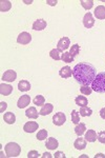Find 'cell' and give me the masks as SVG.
<instances>
[{"label":"cell","instance_id":"obj_1","mask_svg":"<svg viewBox=\"0 0 105 158\" xmlns=\"http://www.w3.org/2000/svg\"><path fill=\"white\" fill-rule=\"evenodd\" d=\"M73 76L82 85H89L96 77V69L89 63L80 62L73 69Z\"/></svg>","mask_w":105,"mask_h":158},{"label":"cell","instance_id":"obj_2","mask_svg":"<svg viewBox=\"0 0 105 158\" xmlns=\"http://www.w3.org/2000/svg\"><path fill=\"white\" fill-rule=\"evenodd\" d=\"M91 89L97 93H105V72L97 74L91 82Z\"/></svg>","mask_w":105,"mask_h":158},{"label":"cell","instance_id":"obj_3","mask_svg":"<svg viewBox=\"0 0 105 158\" xmlns=\"http://www.w3.org/2000/svg\"><path fill=\"white\" fill-rule=\"evenodd\" d=\"M4 151L7 157H17L21 153V147L16 142H9L4 147Z\"/></svg>","mask_w":105,"mask_h":158},{"label":"cell","instance_id":"obj_4","mask_svg":"<svg viewBox=\"0 0 105 158\" xmlns=\"http://www.w3.org/2000/svg\"><path fill=\"white\" fill-rule=\"evenodd\" d=\"M32 41V35L27 32H22L19 34V36L17 37V42L19 44H27Z\"/></svg>","mask_w":105,"mask_h":158},{"label":"cell","instance_id":"obj_5","mask_svg":"<svg viewBox=\"0 0 105 158\" xmlns=\"http://www.w3.org/2000/svg\"><path fill=\"white\" fill-rule=\"evenodd\" d=\"M65 121H66V116L64 113H62V112H58V113H56L53 117L54 124H56V126H58V127L64 124Z\"/></svg>","mask_w":105,"mask_h":158},{"label":"cell","instance_id":"obj_6","mask_svg":"<svg viewBox=\"0 0 105 158\" xmlns=\"http://www.w3.org/2000/svg\"><path fill=\"white\" fill-rule=\"evenodd\" d=\"M70 43H71V40L68 37H62L60 38V40L58 41V44H57V49L60 51V52H63V51H66L70 47Z\"/></svg>","mask_w":105,"mask_h":158},{"label":"cell","instance_id":"obj_7","mask_svg":"<svg viewBox=\"0 0 105 158\" xmlns=\"http://www.w3.org/2000/svg\"><path fill=\"white\" fill-rule=\"evenodd\" d=\"M94 24H95V19H94L93 15H91L89 12L86 13L83 17V25L86 27V29H91V27H94Z\"/></svg>","mask_w":105,"mask_h":158},{"label":"cell","instance_id":"obj_8","mask_svg":"<svg viewBox=\"0 0 105 158\" xmlns=\"http://www.w3.org/2000/svg\"><path fill=\"white\" fill-rule=\"evenodd\" d=\"M17 77V73L13 70H9L6 72H4V74L2 75V80L6 81V82H13V81L16 80Z\"/></svg>","mask_w":105,"mask_h":158},{"label":"cell","instance_id":"obj_9","mask_svg":"<svg viewBox=\"0 0 105 158\" xmlns=\"http://www.w3.org/2000/svg\"><path fill=\"white\" fill-rule=\"evenodd\" d=\"M30 97L29 95H23L21 96L19 99H18V102H17V106L19 109H24L26 108L27 106L30 104Z\"/></svg>","mask_w":105,"mask_h":158},{"label":"cell","instance_id":"obj_10","mask_svg":"<svg viewBox=\"0 0 105 158\" xmlns=\"http://www.w3.org/2000/svg\"><path fill=\"white\" fill-rule=\"evenodd\" d=\"M38 129V122L36 121H29L23 126V130L26 133H34Z\"/></svg>","mask_w":105,"mask_h":158},{"label":"cell","instance_id":"obj_11","mask_svg":"<svg viewBox=\"0 0 105 158\" xmlns=\"http://www.w3.org/2000/svg\"><path fill=\"white\" fill-rule=\"evenodd\" d=\"M59 75H60V77L63 79L70 78V77H71V75H73V70H71L68 65H66V67H63L62 69H60Z\"/></svg>","mask_w":105,"mask_h":158},{"label":"cell","instance_id":"obj_12","mask_svg":"<svg viewBox=\"0 0 105 158\" xmlns=\"http://www.w3.org/2000/svg\"><path fill=\"white\" fill-rule=\"evenodd\" d=\"M95 17L97 19H100V20H103L105 19V6H98L95 9Z\"/></svg>","mask_w":105,"mask_h":158},{"label":"cell","instance_id":"obj_13","mask_svg":"<svg viewBox=\"0 0 105 158\" xmlns=\"http://www.w3.org/2000/svg\"><path fill=\"white\" fill-rule=\"evenodd\" d=\"M46 21L43 19H38V20H35L34 23H33V30L35 31H42L46 27Z\"/></svg>","mask_w":105,"mask_h":158},{"label":"cell","instance_id":"obj_14","mask_svg":"<svg viewBox=\"0 0 105 158\" xmlns=\"http://www.w3.org/2000/svg\"><path fill=\"white\" fill-rule=\"evenodd\" d=\"M13 92V86L10 85H6V83H1L0 85V94L3 96H9L11 95Z\"/></svg>","mask_w":105,"mask_h":158},{"label":"cell","instance_id":"obj_15","mask_svg":"<svg viewBox=\"0 0 105 158\" xmlns=\"http://www.w3.org/2000/svg\"><path fill=\"white\" fill-rule=\"evenodd\" d=\"M53 104L52 103H46L44 104V106H42V108H41L40 112H39V115L41 116H46L48 114H50L53 112Z\"/></svg>","mask_w":105,"mask_h":158},{"label":"cell","instance_id":"obj_16","mask_svg":"<svg viewBox=\"0 0 105 158\" xmlns=\"http://www.w3.org/2000/svg\"><path fill=\"white\" fill-rule=\"evenodd\" d=\"M97 136H98V135H97L95 130H88L87 132H85V137H84V138L88 142H95L97 140Z\"/></svg>","mask_w":105,"mask_h":158},{"label":"cell","instance_id":"obj_17","mask_svg":"<svg viewBox=\"0 0 105 158\" xmlns=\"http://www.w3.org/2000/svg\"><path fill=\"white\" fill-rule=\"evenodd\" d=\"M58 146H59L58 140L56 138H54V137L48 138L46 140V143H45V147H46L48 150H55V149H57Z\"/></svg>","mask_w":105,"mask_h":158},{"label":"cell","instance_id":"obj_18","mask_svg":"<svg viewBox=\"0 0 105 158\" xmlns=\"http://www.w3.org/2000/svg\"><path fill=\"white\" fill-rule=\"evenodd\" d=\"M38 115H39V113H38L37 110H36V108H34V106H30V109H27L26 111H25V116H26L27 118L37 119Z\"/></svg>","mask_w":105,"mask_h":158},{"label":"cell","instance_id":"obj_19","mask_svg":"<svg viewBox=\"0 0 105 158\" xmlns=\"http://www.w3.org/2000/svg\"><path fill=\"white\" fill-rule=\"evenodd\" d=\"M74 147L77 150H84L86 148V139L81 138V136L79 138L76 139V141L74 142Z\"/></svg>","mask_w":105,"mask_h":158},{"label":"cell","instance_id":"obj_20","mask_svg":"<svg viewBox=\"0 0 105 158\" xmlns=\"http://www.w3.org/2000/svg\"><path fill=\"white\" fill-rule=\"evenodd\" d=\"M18 89L20 92H27L30 90V83L27 80H21L18 83Z\"/></svg>","mask_w":105,"mask_h":158},{"label":"cell","instance_id":"obj_21","mask_svg":"<svg viewBox=\"0 0 105 158\" xmlns=\"http://www.w3.org/2000/svg\"><path fill=\"white\" fill-rule=\"evenodd\" d=\"M3 120L6 121V123L13 124V123H15V121H16V116H15L14 113L9 112V113H6L3 115Z\"/></svg>","mask_w":105,"mask_h":158},{"label":"cell","instance_id":"obj_22","mask_svg":"<svg viewBox=\"0 0 105 158\" xmlns=\"http://www.w3.org/2000/svg\"><path fill=\"white\" fill-rule=\"evenodd\" d=\"M75 102H76L77 106L83 108V106H87L88 100L85 96H78V97H76V99H75Z\"/></svg>","mask_w":105,"mask_h":158},{"label":"cell","instance_id":"obj_23","mask_svg":"<svg viewBox=\"0 0 105 158\" xmlns=\"http://www.w3.org/2000/svg\"><path fill=\"white\" fill-rule=\"evenodd\" d=\"M86 132V126L84 123H82V122H80V123H78L76 126V128H75V133L78 135L79 137L82 136L84 133Z\"/></svg>","mask_w":105,"mask_h":158},{"label":"cell","instance_id":"obj_24","mask_svg":"<svg viewBox=\"0 0 105 158\" xmlns=\"http://www.w3.org/2000/svg\"><path fill=\"white\" fill-rule=\"evenodd\" d=\"M12 3L11 1H7V0H1L0 1V11L1 12H7L9 10H11Z\"/></svg>","mask_w":105,"mask_h":158},{"label":"cell","instance_id":"obj_25","mask_svg":"<svg viewBox=\"0 0 105 158\" xmlns=\"http://www.w3.org/2000/svg\"><path fill=\"white\" fill-rule=\"evenodd\" d=\"M74 58L75 57H73L70 52H64L62 55H61V60H62L63 62H66V63L74 62Z\"/></svg>","mask_w":105,"mask_h":158},{"label":"cell","instance_id":"obj_26","mask_svg":"<svg viewBox=\"0 0 105 158\" xmlns=\"http://www.w3.org/2000/svg\"><path fill=\"white\" fill-rule=\"evenodd\" d=\"M80 116L82 117H87V116H91L93 114V110L89 109L88 106H83V108L80 109V112H79Z\"/></svg>","mask_w":105,"mask_h":158},{"label":"cell","instance_id":"obj_27","mask_svg":"<svg viewBox=\"0 0 105 158\" xmlns=\"http://www.w3.org/2000/svg\"><path fill=\"white\" fill-rule=\"evenodd\" d=\"M71 115V121H73V123L78 124L80 122V114H79V112H77L76 110H73Z\"/></svg>","mask_w":105,"mask_h":158},{"label":"cell","instance_id":"obj_28","mask_svg":"<svg viewBox=\"0 0 105 158\" xmlns=\"http://www.w3.org/2000/svg\"><path fill=\"white\" fill-rule=\"evenodd\" d=\"M34 104L38 106H42L45 104V99L42 95H37L34 99Z\"/></svg>","mask_w":105,"mask_h":158},{"label":"cell","instance_id":"obj_29","mask_svg":"<svg viewBox=\"0 0 105 158\" xmlns=\"http://www.w3.org/2000/svg\"><path fill=\"white\" fill-rule=\"evenodd\" d=\"M60 54H61V52L58 49H53L50 52V58H53V59H55V60H60L61 59V55Z\"/></svg>","mask_w":105,"mask_h":158},{"label":"cell","instance_id":"obj_30","mask_svg":"<svg viewBox=\"0 0 105 158\" xmlns=\"http://www.w3.org/2000/svg\"><path fill=\"white\" fill-rule=\"evenodd\" d=\"M80 3H81V6L84 7L85 10H91V7H93L94 6V1L93 0H81L80 1Z\"/></svg>","mask_w":105,"mask_h":158},{"label":"cell","instance_id":"obj_31","mask_svg":"<svg viewBox=\"0 0 105 158\" xmlns=\"http://www.w3.org/2000/svg\"><path fill=\"white\" fill-rule=\"evenodd\" d=\"M80 92L83 94V95L88 96V95H91V94L93 89H91V86H89V85H82L80 88Z\"/></svg>","mask_w":105,"mask_h":158},{"label":"cell","instance_id":"obj_32","mask_svg":"<svg viewBox=\"0 0 105 158\" xmlns=\"http://www.w3.org/2000/svg\"><path fill=\"white\" fill-rule=\"evenodd\" d=\"M70 53L71 54V56L73 57H75V56H77L80 53V45L79 44H74V45H71V49L70 51Z\"/></svg>","mask_w":105,"mask_h":158},{"label":"cell","instance_id":"obj_33","mask_svg":"<svg viewBox=\"0 0 105 158\" xmlns=\"http://www.w3.org/2000/svg\"><path fill=\"white\" fill-rule=\"evenodd\" d=\"M47 137V131L46 130H40L37 134V139L38 140H44Z\"/></svg>","mask_w":105,"mask_h":158},{"label":"cell","instance_id":"obj_34","mask_svg":"<svg viewBox=\"0 0 105 158\" xmlns=\"http://www.w3.org/2000/svg\"><path fill=\"white\" fill-rule=\"evenodd\" d=\"M97 138H98L99 142H101V143H105V132L102 131L100 132L98 134V136H97Z\"/></svg>","mask_w":105,"mask_h":158},{"label":"cell","instance_id":"obj_35","mask_svg":"<svg viewBox=\"0 0 105 158\" xmlns=\"http://www.w3.org/2000/svg\"><path fill=\"white\" fill-rule=\"evenodd\" d=\"M40 156V154L37 151H30L27 154V158H38Z\"/></svg>","mask_w":105,"mask_h":158},{"label":"cell","instance_id":"obj_36","mask_svg":"<svg viewBox=\"0 0 105 158\" xmlns=\"http://www.w3.org/2000/svg\"><path fill=\"white\" fill-rule=\"evenodd\" d=\"M55 158H65V155L63 152H56L55 153Z\"/></svg>","mask_w":105,"mask_h":158},{"label":"cell","instance_id":"obj_37","mask_svg":"<svg viewBox=\"0 0 105 158\" xmlns=\"http://www.w3.org/2000/svg\"><path fill=\"white\" fill-rule=\"evenodd\" d=\"M0 106H1V109H0V112H1V113H2V112H3V111H4V110H6V109L7 104H6V102H3V101H2V102H1V103H0Z\"/></svg>","mask_w":105,"mask_h":158},{"label":"cell","instance_id":"obj_38","mask_svg":"<svg viewBox=\"0 0 105 158\" xmlns=\"http://www.w3.org/2000/svg\"><path fill=\"white\" fill-rule=\"evenodd\" d=\"M100 116H101V118L105 119V108L100 110Z\"/></svg>","mask_w":105,"mask_h":158},{"label":"cell","instance_id":"obj_39","mask_svg":"<svg viewBox=\"0 0 105 158\" xmlns=\"http://www.w3.org/2000/svg\"><path fill=\"white\" fill-rule=\"evenodd\" d=\"M42 157H43V158H45V157H48V158H52L53 156H52V154H50V153H46V152H45V153H44V154H43V155H42Z\"/></svg>","mask_w":105,"mask_h":158},{"label":"cell","instance_id":"obj_40","mask_svg":"<svg viewBox=\"0 0 105 158\" xmlns=\"http://www.w3.org/2000/svg\"><path fill=\"white\" fill-rule=\"evenodd\" d=\"M47 3H50V6H56V4H57V1H47Z\"/></svg>","mask_w":105,"mask_h":158},{"label":"cell","instance_id":"obj_41","mask_svg":"<svg viewBox=\"0 0 105 158\" xmlns=\"http://www.w3.org/2000/svg\"><path fill=\"white\" fill-rule=\"evenodd\" d=\"M98 157H102V158H105V155H103V154H97L96 156H95V158H98Z\"/></svg>","mask_w":105,"mask_h":158}]
</instances>
